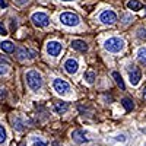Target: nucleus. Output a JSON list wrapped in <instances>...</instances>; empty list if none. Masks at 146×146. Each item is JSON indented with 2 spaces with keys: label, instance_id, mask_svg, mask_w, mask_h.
<instances>
[{
  "label": "nucleus",
  "instance_id": "nucleus-4",
  "mask_svg": "<svg viewBox=\"0 0 146 146\" xmlns=\"http://www.w3.org/2000/svg\"><path fill=\"white\" fill-rule=\"evenodd\" d=\"M31 21H32L34 25L38 27V28H45V27H48V23H50V19H48V16L44 12H35V13H32Z\"/></svg>",
  "mask_w": 146,
  "mask_h": 146
},
{
  "label": "nucleus",
  "instance_id": "nucleus-26",
  "mask_svg": "<svg viewBox=\"0 0 146 146\" xmlns=\"http://www.w3.org/2000/svg\"><path fill=\"white\" fill-rule=\"evenodd\" d=\"M6 98V89H0V101Z\"/></svg>",
  "mask_w": 146,
  "mask_h": 146
},
{
  "label": "nucleus",
  "instance_id": "nucleus-9",
  "mask_svg": "<svg viewBox=\"0 0 146 146\" xmlns=\"http://www.w3.org/2000/svg\"><path fill=\"white\" fill-rule=\"evenodd\" d=\"M16 54H18V58L21 60V62H23V60H27V58H34L36 56V51L28 50V48H25V47H21V48H18Z\"/></svg>",
  "mask_w": 146,
  "mask_h": 146
},
{
  "label": "nucleus",
  "instance_id": "nucleus-21",
  "mask_svg": "<svg viewBox=\"0 0 146 146\" xmlns=\"http://www.w3.org/2000/svg\"><path fill=\"white\" fill-rule=\"evenodd\" d=\"M5 140H6V130L2 124H0V143H3Z\"/></svg>",
  "mask_w": 146,
  "mask_h": 146
},
{
  "label": "nucleus",
  "instance_id": "nucleus-1",
  "mask_svg": "<svg viewBox=\"0 0 146 146\" xmlns=\"http://www.w3.org/2000/svg\"><path fill=\"white\" fill-rule=\"evenodd\" d=\"M25 79H27V85L31 88V91L34 92H38L42 86V78L41 75L36 70H29L27 72V75H25Z\"/></svg>",
  "mask_w": 146,
  "mask_h": 146
},
{
  "label": "nucleus",
  "instance_id": "nucleus-17",
  "mask_svg": "<svg viewBox=\"0 0 146 146\" xmlns=\"http://www.w3.org/2000/svg\"><path fill=\"white\" fill-rule=\"evenodd\" d=\"M136 56H137V60H139L142 64H146V48H143V47L139 48Z\"/></svg>",
  "mask_w": 146,
  "mask_h": 146
},
{
  "label": "nucleus",
  "instance_id": "nucleus-10",
  "mask_svg": "<svg viewBox=\"0 0 146 146\" xmlns=\"http://www.w3.org/2000/svg\"><path fill=\"white\" fill-rule=\"evenodd\" d=\"M78 69H79V63L75 58H67L64 62V70H66V73H69V75H75V73L78 72Z\"/></svg>",
  "mask_w": 146,
  "mask_h": 146
},
{
  "label": "nucleus",
  "instance_id": "nucleus-11",
  "mask_svg": "<svg viewBox=\"0 0 146 146\" xmlns=\"http://www.w3.org/2000/svg\"><path fill=\"white\" fill-rule=\"evenodd\" d=\"M72 48L76 50V51L85 53V51H88V44L85 42L83 40H73L72 41Z\"/></svg>",
  "mask_w": 146,
  "mask_h": 146
},
{
  "label": "nucleus",
  "instance_id": "nucleus-23",
  "mask_svg": "<svg viewBox=\"0 0 146 146\" xmlns=\"http://www.w3.org/2000/svg\"><path fill=\"white\" fill-rule=\"evenodd\" d=\"M7 70H9V69H7V64H3V66L0 64V76H2V75H6Z\"/></svg>",
  "mask_w": 146,
  "mask_h": 146
},
{
  "label": "nucleus",
  "instance_id": "nucleus-27",
  "mask_svg": "<svg viewBox=\"0 0 146 146\" xmlns=\"http://www.w3.org/2000/svg\"><path fill=\"white\" fill-rule=\"evenodd\" d=\"M142 98L146 101V86H145V89H143V92H142Z\"/></svg>",
  "mask_w": 146,
  "mask_h": 146
},
{
  "label": "nucleus",
  "instance_id": "nucleus-13",
  "mask_svg": "<svg viewBox=\"0 0 146 146\" xmlns=\"http://www.w3.org/2000/svg\"><path fill=\"white\" fill-rule=\"evenodd\" d=\"M0 48H2L5 53H13L15 51V44L9 40H6L3 42H0Z\"/></svg>",
  "mask_w": 146,
  "mask_h": 146
},
{
  "label": "nucleus",
  "instance_id": "nucleus-25",
  "mask_svg": "<svg viewBox=\"0 0 146 146\" xmlns=\"http://www.w3.org/2000/svg\"><path fill=\"white\" fill-rule=\"evenodd\" d=\"M6 34H7V31H6L5 25H3V23H0V35H6Z\"/></svg>",
  "mask_w": 146,
  "mask_h": 146
},
{
  "label": "nucleus",
  "instance_id": "nucleus-20",
  "mask_svg": "<svg viewBox=\"0 0 146 146\" xmlns=\"http://www.w3.org/2000/svg\"><path fill=\"white\" fill-rule=\"evenodd\" d=\"M13 129H16L18 131H22L23 129H25V127H23V123L21 121L19 117H15V118H13Z\"/></svg>",
  "mask_w": 146,
  "mask_h": 146
},
{
  "label": "nucleus",
  "instance_id": "nucleus-24",
  "mask_svg": "<svg viewBox=\"0 0 146 146\" xmlns=\"http://www.w3.org/2000/svg\"><path fill=\"white\" fill-rule=\"evenodd\" d=\"M34 146H47V142H42V140H40V139H38V140L35 139V140H34Z\"/></svg>",
  "mask_w": 146,
  "mask_h": 146
},
{
  "label": "nucleus",
  "instance_id": "nucleus-31",
  "mask_svg": "<svg viewBox=\"0 0 146 146\" xmlns=\"http://www.w3.org/2000/svg\"><path fill=\"white\" fill-rule=\"evenodd\" d=\"M62 2H75V0H62Z\"/></svg>",
  "mask_w": 146,
  "mask_h": 146
},
{
  "label": "nucleus",
  "instance_id": "nucleus-22",
  "mask_svg": "<svg viewBox=\"0 0 146 146\" xmlns=\"http://www.w3.org/2000/svg\"><path fill=\"white\" fill-rule=\"evenodd\" d=\"M137 36H139L140 40H146V28H139Z\"/></svg>",
  "mask_w": 146,
  "mask_h": 146
},
{
  "label": "nucleus",
  "instance_id": "nucleus-14",
  "mask_svg": "<svg viewBox=\"0 0 146 146\" xmlns=\"http://www.w3.org/2000/svg\"><path fill=\"white\" fill-rule=\"evenodd\" d=\"M67 110H69L67 102H56L54 104V113H57V114H64Z\"/></svg>",
  "mask_w": 146,
  "mask_h": 146
},
{
  "label": "nucleus",
  "instance_id": "nucleus-6",
  "mask_svg": "<svg viewBox=\"0 0 146 146\" xmlns=\"http://www.w3.org/2000/svg\"><path fill=\"white\" fill-rule=\"evenodd\" d=\"M53 88H54V91H56L57 94L66 95V94L70 91V85H69L64 79L57 78V79H54V82H53Z\"/></svg>",
  "mask_w": 146,
  "mask_h": 146
},
{
  "label": "nucleus",
  "instance_id": "nucleus-29",
  "mask_svg": "<svg viewBox=\"0 0 146 146\" xmlns=\"http://www.w3.org/2000/svg\"><path fill=\"white\" fill-rule=\"evenodd\" d=\"M117 140H121V142H124V140H126V137H124L123 135H121V136H118V137H117Z\"/></svg>",
  "mask_w": 146,
  "mask_h": 146
},
{
  "label": "nucleus",
  "instance_id": "nucleus-5",
  "mask_svg": "<svg viewBox=\"0 0 146 146\" xmlns=\"http://www.w3.org/2000/svg\"><path fill=\"white\" fill-rule=\"evenodd\" d=\"M127 72H129V79H130V83L133 85V86H136V85L140 82L142 79V72L139 67H136L135 64H130L127 67Z\"/></svg>",
  "mask_w": 146,
  "mask_h": 146
},
{
  "label": "nucleus",
  "instance_id": "nucleus-19",
  "mask_svg": "<svg viewBox=\"0 0 146 146\" xmlns=\"http://www.w3.org/2000/svg\"><path fill=\"white\" fill-rule=\"evenodd\" d=\"M121 104H123V107L126 108V111H131V110L135 108V104H133V101L130 98H123Z\"/></svg>",
  "mask_w": 146,
  "mask_h": 146
},
{
  "label": "nucleus",
  "instance_id": "nucleus-28",
  "mask_svg": "<svg viewBox=\"0 0 146 146\" xmlns=\"http://www.w3.org/2000/svg\"><path fill=\"white\" fill-rule=\"evenodd\" d=\"M15 2H16L18 5H23V3H27V0H15Z\"/></svg>",
  "mask_w": 146,
  "mask_h": 146
},
{
  "label": "nucleus",
  "instance_id": "nucleus-3",
  "mask_svg": "<svg viewBox=\"0 0 146 146\" xmlns=\"http://www.w3.org/2000/svg\"><path fill=\"white\" fill-rule=\"evenodd\" d=\"M60 22L66 27H76V25H79L80 19L76 13H73V12H63V13L60 15Z\"/></svg>",
  "mask_w": 146,
  "mask_h": 146
},
{
  "label": "nucleus",
  "instance_id": "nucleus-15",
  "mask_svg": "<svg viewBox=\"0 0 146 146\" xmlns=\"http://www.w3.org/2000/svg\"><path fill=\"white\" fill-rule=\"evenodd\" d=\"M113 78L115 79V83L118 85V88L121 89V91H124L126 89V85H124V80H123V78H121V75L118 72H113Z\"/></svg>",
  "mask_w": 146,
  "mask_h": 146
},
{
  "label": "nucleus",
  "instance_id": "nucleus-12",
  "mask_svg": "<svg viewBox=\"0 0 146 146\" xmlns=\"http://www.w3.org/2000/svg\"><path fill=\"white\" fill-rule=\"evenodd\" d=\"M72 139H73V142H76L79 145L88 142L86 136H85V131H82V130H75V131H73L72 133Z\"/></svg>",
  "mask_w": 146,
  "mask_h": 146
},
{
  "label": "nucleus",
  "instance_id": "nucleus-2",
  "mask_svg": "<svg viewBox=\"0 0 146 146\" xmlns=\"http://www.w3.org/2000/svg\"><path fill=\"white\" fill-rule=\"evenodd\" d=\"M104 48L107 51H111V53H118L124 48V41L121 38H117V36H111L104 42Z\"/></svg>",
  "mask_w": 146,
  "mask_h": 146
},
{
  "label": "nucleus",
  "instance_id": "nucleus-32",
  "mask_svg": "<svg viewBox=\"0 0 146 146\" xmlns=\"http://www.w3.org/2000/svg\"><path fill=\"white\" fill-rule=\"evenodd\" d=\"M53 146H58V143H54V145H53Z\"/></svg>",
  "mask_w": 146,
  "mask_h": 146
},
{
  "label": "nucleus",
  "instance_id": "nucleus-7",
  "mask_svg": "<svg viewBox=\"0 0 146 146\" xmlns=\"http://www.w3.org/2000/svg\"><path fill=\"white\" fill-rule=\"evenodd\" d=\"M100 21L102 23H105V25H113V23L117 22V15H115V12L114 10H104L101 12V15H100Z\"/></svg>",
  "mask_w": 146,
  "mask_h": 146
},
{
  "label": "nucleus",
  "instance_id": "nucleus-8",
  "mask_svg": "<svg viewBox=\"0 0 146 146\" xmlns=\"http://www.w3.org/2000/svg\"><path fill=\"white\" fill-rule=\"evenodd\" d=\"M63 50V45L62 42H58V41H50V42H47V53L53 56V57H57L60 53H62Z\"/></svg>",
  "mask_w": 146,
  "mask_h": 146
},
{
  "label": "nucleus",
  "instance_id": "nucleus-16",
  "mask_svg": "<svg viewBox=\"0 0 146 146\" xmlns=\"http://www.w3.org/2000/svg\"><path fill=\"white\" fill-rule=\"evenodd\" d=\"M83 79L86 80V83L92 85V83L95 82V79H96V75H95V72H92V70L86 72V73H85V75H83Z\"/></svg>",
  "mask_w": 146,
  "mask_h": 146
},
{
  "label": "nucleus",
  "instance_id": "nucleus-18",
  "mask_svg": "<svg viewBox=\"0 0 146 146\" xmlns=\"http://www.w3.org/2000/svg\"><path fill=\"white\" fill-rule=\"evenodd\" d=\"M127 7L130 9V10H135V12H137V10H140V3L137 2V0H129L127 2Z\"/></svg>",
  "mask_w": 146,
  "mask_h": 146
},
{
  "label": "nucleus",
  "instance_id": "nucleus-30",
  "mask_svg": "<svg viewBox=\"0 0 146 146\" xmlns=\"http://www.w3.org/2000/svg\"><path fill=\"white\" fill-rule=\"evenodd\" d=\"M0 6H2V7H6L7 5H6V2H3V0H2V2H0Z\"/></svg>",
  "mask_w": 146,
  "mask_h": 146
}]
</instances>
